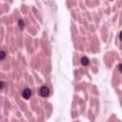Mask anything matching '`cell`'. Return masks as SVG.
Masks as SVG:
<instances>
[{
    "mask_svg": "<svg viewBox=\"0 0 122 122\" xmlns=\"http://www.w3.org/2000/svg\"><path fill=\"white\" fill-rule=\"evenodd\" d=\"M39 93L42 97H47V96H49V94H50V90H49V88L46 87V86H42L40 88Z\"/></svg>",
    "mask_w": 122,
    "mask_h": 122,
    "instance_id": "6da1fadb",
    "label": "cell"
},
{
    "mask_svg": "<svg viewBox=\"0 0 122 122\" xmlns=\"http://www.w3.org/2000/svg\"><path fill=\"white\" fill-rule=\"evenodd\" d=\"M22 96H23L25 99H29L30 97L32 96V91H31L30 89H28V88L24 89L23 92H22Z\"/></svg>",
    "mask_w": 122,
    "mask_h": 122,
    "instance_id": "7a4b0ae2",
    "label": "cell"
},
{
    "mask_svg": "<svg viewBox=\"0 0 122 122\" xmlns=\"http://www.w3.org/2000/svg\"><path fill=\"white\" fill-rule=\"evenodd\" d=\"M89 63H90V60H89V58H88V57L84 56V57H82V58H81V64H82L83 66H88V65H89Z\"/></svg>",
    "mask_w": 122,
    "mask_h": 122,
    "instance_id": "3957f363",
    "label": "cell"
},
{
    "mask_svg": "<svg viewBox=\"0 0 122 122\" xmlns=\"http://www.w3.org/2000/svg\"><path fill=\"white\" fill-rule=\"evenodd\" d=\"M18 25H19V28H20L21 30L24 29V26H25V24H24V21H23L22 19H20V20L18 21Z\"/></svg>",
    "mask_w": 122,
    "mask_h": 122,
    "instance_id": "277c9868",
    "label": "cell"
},
{
    "mask_svg": "<svg viewBox=\"0 0 122 122\" xmlns=\"http://www.w3.org/2000/svg\"><path fill=\"white\" fill-rule=\"evenodd\" d=\"M6 57V53L4 51H0V60H3Z\"/></svg>",
    "mask_w": 122,
    "mask_h": 122,
    "instance_id": "5b68a950",
    "label": "cell"
},
{
    "mask_svg": "<svg viewBox=\"0 0 122 122\" xmlns=\"http://www.w3.org/2000/svg\"><path fill=\"white\" fill-rule=\"evenodd\" d=\"M4 86H5V83H4L3 81H0V90L3 89V88H4Z\"/></svg>",
    "mask_w": 122,
    "mask_h": 122,
    "instance_id": "8992f818",
    "label": "cell"
},
{
    "mask_svg": "<svg viewBox=\"0 0 122 122\" xmlns=\"http://www.w3.org/2000/svg\"><path fill=\"white\" fill-rule=\"evenodd\" d=\"M118 70L119 72H122V64H118Z\"/></svg>",
    "mask_w": 122,
    "mask_h": 122,
    "instance_id": "52a82bcc",
    "label": "cell"
}]
</instances>
